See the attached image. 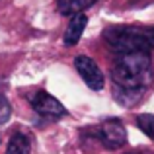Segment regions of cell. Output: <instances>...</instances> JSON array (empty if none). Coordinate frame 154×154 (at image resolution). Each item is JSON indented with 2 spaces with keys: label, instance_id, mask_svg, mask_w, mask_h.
<instances>
[{
  "label": "cell",
  "instance_id": "cell-5",
  "mask_svg": "<svg viewBox=\"0 0 154 154\" xmlns=\"http://www.w3.org/2000/svg\"><path fill=\"white\" fill-rule=\"evenodd\" d=\"M74 66H76V72L80 74V78L84 80V84H86L90 90H102L103 84H105V78H103V72L100 70V66L96 64L94 59H90V57H76L74 59Z\"/></svg>",
  "mask_w": 154,
  "mask_h": 154
},
{
  "label": "cell",
  "instance_id": "cell-6",
  "mask_svg": "<svg viewBox=\"0 0 154 154\" xmlns=\"http://www.w3.org/2000/svg\"><path fill=\"white\" fill-rule=\"evenodd\" d=\"M86 23H88V18L84 14L72 16L66 26V31H64V45H76L82 37L84 29H86Z\"/></svg>",
  "mask_w": 154,
  "mask_h": 154
},
{
  "label": "cell",
  "instance_id": "cell-1",
  "mask_svg": "<svg viewBox=\"0 0 154 154\" xmlns=\"http://www.w3.org/2000/svg\"><path fill=\"white\" fill-rule=\"evenodd\" d=\"M154 66L150 51H131L117 55L111 68V90L117 103L133 107L150 88Z\"/></svg>",
  "mask_w": 154,
  "mask_h": 154
},
{
  "label": "cell",
  "instance_id": "cell-10",
  "mask_svg": "<svg viewBox=\"0 0 154 154\" xmlns=\"http://www.w3.org/2000/svg\"><path fill=\"white\" fill-rule=\"evenodd\" d=\"M10 115H12L10 103H8V100L4 98V96H0V125L6 123V121L10 119Z\"/></svg>",
  "mask_w": 154,
  "mask_h": 154
},
{
  "label": "cell",
  "instance_id": "cell-2",
  "mask_svg": "<svg viewBox=\"0 0 154 154\" xmlns=\"http://www.w3.org/2000/svg\"><path fill=\"white\" fill-rule=\"evenodd\" d=\"M103 37L107 41V45L111 47V51L117 53V55L131 53V51H152L150 45H148L144 27H131V26L109 27Z\"/></svg>",
  "mask_w": 154,
  "mask_h": 154
},
{
  "label": "cell",
  "instance_id": "cell-7",
  "mask_svg": "<svg viewBox=\"0 0 154 154\" xmlns=\"http://www.w3.org/2000/svg\"><path fill=\"white\" fill-rule=\"evenodd\" d=\"M98 0H57V8L63 16H76V14H82L86 8L94 6Z\"/></svg>",
  "mask_w": 154,
  "mask_h": 154
},
{
  "label": "cell",
  "instance_id": "cell-9",
  "mask_svg": "<svg viewBox=\"0 0 154 154\" xmlns=\"http://www.w3.org/2000/svg\"><path fill=\"white\" fill-rule=\"evenodd\" d=\"M137 125H139V129L148 139L154 140V115L152 113H140V115H137Z\"/></svg>",
  "mask_w": 154,
  "mask_h": 154
},
{
  "label": "cell",
  "instance_id": "cell-11",
  "mask_svg": "<svg viewBox=\"0 0 154 154\" xmlns=\"http://www.w3.org/2000/svg\"><path fill=\"white\" fill-rule=\"evenodd\" d=\"M146 37H148V45H150V49H154V27H146Z\"/></svg>",
  "mask_w": 154,
  "mask_h": 154
},
{
  "label": "cell",
  "instance_id": "cell-3",
  "mask_svg": "<svg viewBox=\"0 0 154 154\" xmlns=\"http://www.w3.org/2000/svg\"><path fill=\"white\" fill-rule=\"evenodd\" d=\"M92 137L100 140L105 148L109 150H117L127 143V131H125L123 123L119 119H107L103 123H100L96 129H92Z\"/></svg>",
  "mask_w": 154,
  "mask_h": 154
},
{
  "label": "cell",
  "instance_id": "cell-4",
  "mask_svg": "<svg viewBox=\"0 0 154 154\" xmlns=\"http://www.w3.org/2000/svg\"><path fill=\"white\" fill-rule=\"evenodd\" d=\"M29 103H31V107L35 109V113H39L41 117H47V119H59V117L66 115L64 105L57 98H53L51 94H47L45 90H39V92H35V94H31Z\"/></svg>",
  "mask_w": 154,
  "mask_h": 154
},
{
  "label": "cell",
  "instance_id": "cell-8",
  "mask_svg": "<svg viewBox=\"0 0 154 154\" xmlns=\"http://www.w3.org/2000/svg\"><path fill=\"white\" fill-rule=\"evenodd\" d=\"M29 152H31L29 137L22 135V133H16V135L10 139V143H8L6 154H29Z\"/></svg>",
  "mask_w": 154,
  "mask_h": 154
},
{
  "label": "cell",
  "instance_id": "cell-12",
  "mask_svg": "<svg viewBox=\"0 0 154 154\" xmlns=\"http://www.w3.org/2000/svg\"><path fill=\"white\" fill-rule=\"evenodd\" d=\"M129 154H148V152H129Z\"/></svg>",
  "mask_w": 154,
  "mask_h": 154
}]
</instances>
